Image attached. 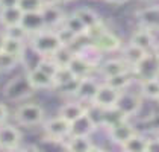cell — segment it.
<instances>
[{"mask_svg": "<svg viewBox=\"0 0 159 152\" xmlns=\"http://www.w3.org/2000/svg\"><path fill=\"white\" fill-rule=\"evenodd\" d=\"M73 55H74V52L71 50L68 46H61V47L55 52L53 55H50V58L58 64L59 67H67L68 63L71 61Z\"/></svg>", "mask_w": 159, "mask_h": 152, "instance_id": "30", "label": "cell"}, {"mask_svg": "<svg viewBox=\"0 0 159 152\" xmlns=\"http://www.w3.org/2000/svg\"><path fill=\"white\" fill-rule=\"evenodd\" d=\"M115 107H117L127 119L132 117V116H136V114L139 113L141 107H143L141 94L130 93V91H127V88L123 90L121 93H120V97H118Z\"/></svg>", "mask_w": 159, "mask_h": 152, "instance_id": "7", "label": "cell"}, {"mask_svg": "<svg viewBox=\"0 0 159 152\" xmlns=\"http://www.w3.org/2000/svg\"><path fill=\"white\" fill-rule=\"evenodd\" d=\"M61 26L62 27H65V29H68V31H70L71 34H74L76 37H85L86 27L84 26V23H82L74 14L65 15Z\"/></svg>", "mask_w": 159, "mask_h": 152, "instance_id": "29", "label": "cell"}, {"mask_svg": "<svg viewBox=\"0 0 159 152\" xmlns=\"http://www.w3.org/2000/svg\"><path fill=\"white\" fill-rule=\"evenodd\" d=\"M108 132H109L111 141L115 143V145H118V146H121L126 140L130 139L136 132V129L126 119V120H121V122H118V123L112 125L111 128H108Z\"/></svg>", "mask_w": 159, "mask_h": 152, "instance_id": "12", "label": "cell"}, {"mask_svg": "<svg viewBox=\"0 0 159 152\" xmlns=\"http://www.w3.org/2000/svg\"><path fill=\"white\" fill-rule=\"evenodd\" d=\"M62 146L71 152H91L97 149L89 135H70L65 141H62Z\"/></svg>", "mask_w": 159, "mask_h": 152, "instance_id": "16", "label": "cell"}, {"mask_svg": "<svg viewBox=\"0 0 159 152\" xmlns=\"http://www.w3.org/2000/svg\"><path fill=\"white\" fill-rule=\"evenodd\" d=\"M43 18H44V25L49 29H58L64 21L65 14L61 8L58 6V3H49L44 5V8L41 9Z\"/></svg>", "mask_w": 159, "mask_h": 152, "instance_id": "13", "label": "cell"}, {"mask_svg": "<svg viewBox=\"0 0 159 152\" xmlns=\"http://www.w3.org/2000/svg\"><path fill=\"white\" fill-rule=\"evenodd\" d=\"M14 119L20 126H38V125H43L46 119V111L38 103H23L15 110Z\"/></svg>", "mask_w": 159, "mask_h": 152, "instance_id": "3", "label": "cell"}, {"mask_svg": "<svg viewBox=\"0 0 159 152\" xmlns=\"http://www.w3.org/2000/svg\"><path fill=\"white\" fill-rule=\"evenodd\" d=\"M2 50L8 52L14 56H17L20 61H23V56L26 53V41L23 40H17V38H11L5 35V40H3V47Z\"/></svg>", "mask_w": 159, "mask_h": 152, "instance_id": "23", "label": "cell"}, {"mask_svg": "<svg viewBox=\"0 0 159 152\" xmlns=\"http://www.w3.org/2000/svg\"><path fill=\"white\" fill-rule=\"evenodd\" d=\"M120 93H121L120 90L111 87L108 82L103 81L102 84H98L97 90H96V93H94V96H93L89 103H94V105H97L98 108H103V110L112 108V107L117 105Z\"/></svg>", "mask_w": 159, "mask_h": 152, "instance_id": "5", "label": "cell"}, {"mask_svg": "<svg viewBox=\"0 0 159 152\" xmlns=\"http://www.w3.org/2000/svg\"><path fill=\"white\" fill-rule=\"evenodd\" d=\"M20 25L27 31L29 37L32 34H35V32H38V31H41V29L46 27L41 11H37V12H23V18H21Z\"/></svg>", "mask_w": 159, "mask_h": 152, "instance_id": "20", "label": "cell"}, {"mask_svg": "<svg viewBox=\"0 0 159 152\" xmlns=\"http://www.w3.org/2000/svg\"><path fill=\"white\" fill-rule=\"evenodd\" d=\"M96 129H97L96 123L85 113L79 119H76L74 122H71V134L70 135H91Z\"/></svg>", "mask_w": 159, "mask_h": 152, "instance_id": "22", "label": "cell"}, {"mask_svg": "<svg viewBox=\"0 0 159 152\" xmlns=\"http://www.w3.org/2000/svg\"><path fill=\"white\" fill-rule=\"evenodd\" d=\"M105 2H108L111 5H123V3H126L127 0H105Z\"/></svg>", "mask_w": 159, "mask_h": 152, "instance_id": "38", "label": "cell"}, {"mask_svg": "<svg viewBox=\"0 0 159 152\" xmlns=\"http://www.w3.org/2000/svg\"><path fill=\"white\" fill-rule=\"evenodd\" d=\"M147 53H148L147 50L141 49V47H138V46H135V44H132V43H129L127 46L123 47L121 58L127 63V65H129L130 69H134V67H136L138 64L146 58Z\"/></svg>", "mask_w": 159, "mask_h": 152, "instance_id": "19", "label": "cell"}, {"mask_svg": "<svg viewBox=\"0 0 159 152\" xmlns=\"http://www.w3.org/2000/svg\"><path fill=\"white\" fill-rule=\"evenodd\" d=\"M97 70L105 79H108L111 76L129 72V70H132V69L127 65V63H126L123 58H112V59H108V61H105V63L98 64Z\"/></svg>", "mask_w": 159, "mask_h": 152, "instance_id": "15", "label": "cell"}, {"mask_svg": "<svg viewBox=\"0 0 159 152\" xmlns=\"http://www.w3.org/2000/svg\"><path fill=\"white\" fill-rule=\"evenodd\" d=\"M136 20L139 26L147 27L150 31H159V5H153V6H146L135 14Z\"/></svg>", "mask_w": 159, "mask_h": 152, "instance_id": "11", "label": "cell"}, {"mask_svg": "<svg viewBox=\"0 0 159 152\" xmlns=\"http://www.w3.org/2000/svg\"><path fill=\"white\" fill-rule=\"evenodd\" d=\"M98 81H96L93 76H88V78H82L80 79V84H79V88H77V93H76V99L79 101H84L86 103H89L96 90L98 87Z\"/></svg>", "mask_w": 159, "mask_h": 152, "instance_id": "21", "label": "cell"}, {"mask_svg": "<svg viewBox=\"0 0 159 152\" xmlns=\"http://www.w3.org/2000/svg\"><path fill=\"white\" fill-rule=\"evenodd\" d=\"M146 152H159V137H155V139H147Z\"/></svg>", "mask_w": 159, "mask_h": 152, "instance_id": "34", "label": "cell"}, {"mask_svg": "<svg viewBox=\"0 0 159 152\" xmlns=\"http://www.w3.org/2000/svg\"><path fill=\"white\" fill-rule=\"evenodd\" d=\"M91 46L94 49H97L100 53H108V52H115L121 47V40L117 37L114 32H111L109 29L102 32L98 37L93 38L91 41Z\"/></svg>", "mask_w": 159, "mask_h": 152, "instance_id": "10", "label": "cell"}, {"mask_svg": "<svg viewBox=\"0 0 159 152\" xmlns=\"http://www.w3.org/2000/svg\"><path fill=\"white\" fill-rule=\"evenodd\" d=\"M86 107H88L86 102L79 101V99L74 97V101L67 102L59 108V116L71 123L76 119H79L80 116H84L86 113Z\"/></svg>", "mask_w": 159, "mask_h": 152, "instance_id": "17", "label": "cell"}, {"mask_svg": "<svg viewBox=\"0 0 159 152\" xmlns=\"http://www.w3.org/2000/svg\"><path fill=\"white\" fill-rule=\"evenodd\" d=\"M5 35L6 37H11V38H17V40H29V34H27V31H26L23 26L20 25H14V26H8V27H5Z\"/></svg>", "mask_w": 159, "mask_h": 152, "instance_id": "32", "label": "cell"}, {"mask_svg": "<svg viewBox=\"0 0 159 152\" xmlns=\"http://www.w3.org/2000/svg\"><path fill=\"white\" fill-rule=\"evenodd\" d=\"M18 8L23 12H37V11H41L44 8V3L41 0H20Z\"/></svg>", "mask_w": 159, "mask_h": 152, "instance_id": "33", "label": "cell"}, {"mask_svg": "<svg viewBox=\"0 0 159 152\" xmlns=\"http://www.w3.org/2000/svg\"><path fill=\"white\" fill-rule=\"evenodd\" d=\"M156 101H158V102H159V96H158V99H156Z\"/></svg>", "mask_w": 159, "mask_h": 152, "instance_id": "43", "label": "cell"}, {"mask_svg": "<svg viewBox=\"0 0 159 152\" xmlns=\"http://www.w3.org/2000/svg\"><path fill=\"white\" fill-rule=\"evenodd\" d=\"M134 76L136 79H148V78H158L159 76V61L155 56L153 52H148L147 56L138 64L136 67L132 69Z\"/></svg>", "mask_w": 159, "mask_h": 152, "instance_id": "9", "label": "cell"}, {"mask_svg": "<svg viewBox=\"0 0 159 152\" xmlns=\"http://www.w3.org/2000/svg\"><path fill=\"white\" fill-rule=\"evenodd\" d=\"M58 3H70V2H73V0H56Z\"/></svg>", "mask_w": 159, "mask_h": 152, "instance_id": "42", "label": "cell"}, {"mask_svg": "<svg viewBox=\"0 0 159 152\" xmlns=\"http://www.w3.org/2000/svg\"><path fill=\"white\" fill-rule=\"evenodd\" d=\"M130 43L135 44V46H138V47H141V49H144V50H147V52H153V49H155L156 44H158L153 31H150V29H147V27H143V26H139V29L135 31L134 34H132Z\"/></svg>", "mask_w": 159, "mask_h": 152, "instance_id": "14", "label": "cell"}, {"mask_svg": "<svg viewBox=\"0 0 159 152\" xmlns=\"http://www.w3.org/2000/svg\"><path fill=\"white\" fill-rule=\"evenodd\" d=\"M18 2H20V0H0V9L18 6Z\"/></svg>", "mask_w": 159, "mask_h": 152, "instance_id": "36", "label": "cell"}, {"mask_svg": "<svg viewBox=\"0 0 159 152\" xmlns=\"http://www.w3.org/2000/svg\"><path fill=\"white\" fill-rule=\"evenodd\" d=\"M73 14L84 23V26H85L86 29L102 21V17H100L94 9H91V8H79V9H76Z\"/></svg>", "mask_w": 159, "mask_h": 152, "instance_id": "28", "label": "cell"}, {"mask_svg": "<svg viewBox=\"0 0 159 152\" xmlns=\"http://www.w3.org/2000/svg\"><path fill=\"white\" fill-rule=\"evenodd\" d=\"M139 94L147 99L156 101L159 96V76L139 81Z\"/></svg>", "mask_w": 159, "mask_h": 152, "instance_id": "24", "label": "cell"}, {"mask_svg": "<svg viewBox=\"0 0 159 152\" xmlns=\"http://www.w3.org/2000/svg\"><path fill=\"white\" fill-rule=\"evenodd\" d=\"M21 18H23V11L18 6L0 9V25L3 26V27L18 25L21 21Z\"/></svg>", "mask_w": 159, "mask_h": 152, "instance_id": "25", "label": "cell"}, {"mask_svg": "<svg viewBox=\"0 0 159 152\" xmlns=\"http://www.w3.org/2000/svg\"><path fill=\"white\" fill-rule=\"evenodd\" d=\"M43 131H44L46 140L62 143L71 134V123L58 114L56 117H52L49 120L43 122Z\"/></svg>", "mask_w": 159, "mask_h": 152, "instance_id": "4", "label": "cell"}, {"mask_svg": "<svg viewBox=\"0 0 159 152\" xmlns=\"http://www.w3.org/2000/svg\"><path fill=\"white\" fill-rule=\"evenodd\" d=\"M153 53H155V56L158 58V61H159V44H156V47L153 49Z\"/></svg>", "mask_w": 159, "mask_h": 152, "instance_id": "40", "label": "cell"}, {"mask_svg": "<svg viewBox=\"0 0 159 152\" xmlns=\"http://www.w3.org/2000/svg\"><path fill=\"white\" fill-rule=\"evenodd\" d=\"M21 63L17 56L5 50H0V72H11L18 64Z\"/></svg>", "mask_w": 159, "mask_h": 152, "instance_id": "31", "label": "cell"}, {"mask_svg": "<svg viewBox=\"0 0 159 152\" xmlns=\"http://www.w3.org/2000/svg\"><path fill=\"white\" fill-rule=\"evenodd\" d=\"M41 2H43L44 5H49V3H58L56 0H41Z\"/></svg>", "mask_w": 159, "mask_h": 152, "instance_id": "41", "label": "cell"}, {"mask_svg": "<svg viewBox=\"0 0 159 152\" xmlns=\"http://www.w3.org/2000/svg\"><path fill=\"white\" fill-rule=\"evenodd\" d=\"M37 90L32 87L27 73L26 75H17L15 78H12L3 88V96L8 99V101L12 102H20L25 101L27 97H30Z\"/></svg>", "mask_w": 159, "mask_h": 152, "instance_id": "2", "label": "cell"}, {"mask_svg": "<svg viewBox=\"0 0 159 152\" xmlns=\"http://www.w3.org/2000/svg\"><path fill=\"white\" fill-rule=\"evenodd\" d=\"M68 70L73 73L76 78L82 79V78H88V76H93V73L97 70L98 63L93 61L91 58L85 56L84 53H79L76 52L71 58V61L68 63Z\"/></svg>", "mask_w": 159, "mask_h": 152, "instance_id": "6", "label": "cell"}, {"mask_svg": "<svg viewBox=\"0 0 159 152\" xmlns=\"http://www.w3.org/2000/svg\"><path fill=\"white\" fill-rule=\"evenodd\" d=\"M21 132L14 125H8L6 122L0 125V149L14 151L18 149L21 145Z\"/></svg>", "mask_w": 159, "mask_h": 152, "instance_id": "8", "label": "cell"}, {"mask_svg": "<svg viewBox=\"0 0 159 152\" xmlns=\"http://www.w3.org/2000/svg\"><path fill=\"white\" fill-rule=\"evenodd\" d=\"M29 46L39 56H50L64 44L56 29L44 27L29 37Z\"/></svg>", "mask_w": 159, "mask_h": 152, "instance_id": "1", "label": "cell"}, {"mask_svg": "<svg viewBox=\"0 0 159 152\" xmlns=\"http://www.w3.org/2000/svg\"><path fill=\"white\" fill-rule=\"evenodd\" d=\"M27 78H29L32 87L35 90H53V87H55L53 78L47 75L46 72L39 70L38 67L29 69L27 70Z\"/></svg>", "mask_w": 159, "mask_h": 152, "instance_id": "18", "label": "cell"}, {"mask_svg": "<svg viewBox=\"0 0 159 152\" xmlns=\"http://www.w3.org/2000/svg\"><path fill=\"white\" fill-rule=\"evenodd\" d=\"M8 117H9V110H8V107H6L5 103L0 102V125L5 123V122L8 120Z\"/></svg>", "mask_w": 159, "mask_h": 152, "instance_id": "35", "label": "cell"}, {"mask_svg": "<svg viewBox=\"0 0 159 152\" xmlns=\"http://www.w3.org/2000/svg\"><path fill=\"white\" fill-rule=\"evenodd\" d=\"M3 40H5V32L0 31V50H2V47H3Z\"/></svg>", "mask_w": 159, "mask_h": 152, "instance_id": "39", "label": "cell"}, {"mask_svg": "<svg viewBox=\"0 0 159 152\" xmlns=\"http://www.w3.org/2000/svg\"><path fill=\"white\" fill-rule=\"evenodd\" d=\"M123 151H127V152H146L147 148V137L135 132L134 135L130 139H127L121 146Z\"/></svg>", "mask_w": 159, "mask_h": 152, "instance_id": "27", "label": "cell"}, {"mask_svg": "<svg viewBox=\"0 0 159 152\" xmlns=\"http://www.w3.org/2000/svg\"><path fill=\"white\" fill-rule=\"evenodd\" d=\"M134 79H135L134 72L129 70V72H124V73H120V75L111 76L108 79H105V82H108L111 87H114V88L123 91V90L129 88V85L134 82Z\"/></svg>", "mask_w": 159, "mask_h": 152, "instance_id": "26", "label": "cell"}, {"mask_svg": "<svg viewBox=\"0 0 159 152\" xmlns=\"http://www.w3.org/2000/svg\"><path fill=\"white\" fill-rule=\"evenodd\" d=\"M150 123H152V126L159 132V114H155V116L150 117Z\"/></svg>", "mask_w": 159, "mask_h": 152, "instance_id": "37", "label": "cell"}]
</instances>
